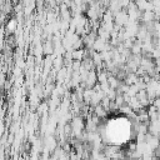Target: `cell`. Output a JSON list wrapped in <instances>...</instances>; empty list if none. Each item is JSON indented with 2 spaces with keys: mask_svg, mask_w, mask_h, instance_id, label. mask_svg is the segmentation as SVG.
I'll list each match as a JSON object with an SVG mask.
<instances>
[{
  "mask_svg": "<svg viewBox=\"0 0 160 160\" xmlns=\"http://www.w3.org/2000/svg\"><path fill=\"white\" fill-rule=\"evenodd\" d=\"M129 20H130V16L128 14L126 8H122L119 12H116L114 15V22L116 25H119V26H125L129 22Z\"/></svg>",
  "mask_w": 160,
  "mask_h": 160,
  "instance_id": "cell-1",
  "label": "cell"
},
{
  "mask_svg": "<svg viewBox=\"0 0 160 160\" xmlns=\"http://www.w3.org/2000/svg\"><path fill=\"white\" fill-rule=\"evenodd\" d=\"M151 21H158L154 10H146V11H142L140 22H151Z\"/></svg>",
  "mask_w": 160,
  "mask_h": 160,
  "instance_id": "cell-2",
  "label": "cell"
},
{
  "mask_svg": "<svg viewBox=\"0 0 160 160\" xmlns=\"http://www.w3.org/2000/svg\"><path fill=\"white\" fill-rule=\"evenodd\" d=\"M139 79H140V76H139L135 71H129L128 75H126V78L124 79V81H125L128 85H132V84H136V82L139 81Z\"/></svg>",
  "mask_w": 160,
  "mask_h": 160,
  "instance_id": "cell-3",
  "label": "cell"
},
{
  "mask_svg": "<svg viewBox=\"0 0 160 160\" xmlns=\"http://www.w3.org/2000/svg\"><path fill=\"white\" fill-rule=\"evenodd\" d=\"M94 114L96 115V116H99L100 119H105L106 118V115L109 114V111L101 105V104H99V105H96V106H94Z\"/></svg>",
  "mask_w": 160,
  "mask_h": 160,
  "instance_id": "cell-4",
  "label": "cell"
},
{
  "mask_svg": "<svg viewBox=\"0 0 160 160\" xmlns=\"http://www.w3.org/2000/svg\"><path fill=\"white\" fill-rule=\"evenodd\" d=\"M82 66L86 69V70H96V65L92 60V58H84L82 59Z\"/></svg>",
  "mask_w": 160,
  "mask_h": 160,
  "instance_id": "cell-5",
  "label": "cell"
},
{
  "mask_svg": "<svg viewBox=\"0 0 160 160\" xmlns=\"http://www.w3.org/2000/svg\"><path fill=\"white\" fill-rule=\"evenodd\" d=\"M108 81H109L110 86H111V88H114V89H118V88L120 86V84L122 82V80H120L116 75H110V76H109V79H108Z\"/></svg>",
  "mask_w": 160,
  "mask_h": 160,
  "instance_id": "cell-6",
  "label": "cell"
},
{
  "mask_svg": "<svg viewBox=\"0 0 160 160\" xmlns=\"http://www.w3.org/2000/svg\"><path fill=\"white\" fill-rule=\"evenodd\" d=\"M85 56V48L82 49H72V59L74 60H82Z\"/></svg>",
  "mask_w": 160,
  "mask_h": 160,
  "instance_id": "cell-7",
  "label": "cell"
},
{
  "mask_svg": "<svg viewBox=\"0 0 160 160\" xmlns=\"http://www.w3.org/2000/svg\"><path fill=\"white\" fill-rule=\"evenodd\" d=\"M16 25H18V24H16L15 19H11V20L8 22V25H6V31H8V34H9V32H10V34L14 32V31L16 30Z\"/></svg>",
  "mask_w": 160,
  "mask_h": 160,
  "instance_id": "cell-8",
  "label": "cell"
},
{
  "mask_svg": "<svg viewBox=\"0 0 160 160\" xmlns=\"http://www.w3.org/2000/svg\"><path fill=\"white\" fill-rule=\"evenodd\" d=\"M135 1H136V0H135Z\"/></svg>",
  "mask_w": 160,
  "mask_h": 160,
  "instance_id": "cell-9",
  "label": "cell"
},
{
  "mask_svg": "<svg viewBox=\"0 0 160 160\" xmlns=\"http://www.w3.org/2000/svg\"><path fill=\"white\" fill-rule=\"evenodd\" d=\"M149 1H150V0H149Z\"/></svg>",
  "mask_w": 160,
  "mask_h": 160,
  "instance_id": "cell-10",
  "label": "cell"
}]
</instances>
